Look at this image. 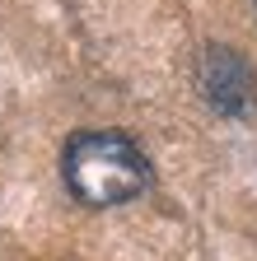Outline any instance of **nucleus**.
Returning a JSON list of instances; mask_svg holds the SVG:
<instances>
[{"mask_svg": "<svg viewBox=\"0 0 257 261\" xmlns=\"http://www.w3.org/2000/svg\"><path fill=\"white\" fill-rule=\"evenodd\" d=\"M252 5H257V0H252Z\"/></svg>", "mask_w": 257, "mask_h": 261, "instance_id": "7ed1b4c3", "label": "nucleus"}, {"mask_svg": "<svg viewBox=\"0 0 257 261\" xmlns=\"http://www.w3.org/2000/svg\"><path fill=\"white\" fill-rule=\"evenodd\" d=\"M197 89L220 117H243L257 103V75H252L248 56L224 42H211L197 56Z\"/></svg>", "mask_w": 257, "mask_h": 261, "instance_id": "f03ea898", "label": "nucleus"}, {"mask_svg": "<svg viewBox=\"0 0 257 261\" xmlns=\"http://www.w3.org/2000/svg\"><path fill=\"white\" fill-rule=\"evenodd\" d=\"M61 177L71 196L89 210L126 205L150 187L154 168L145 149L122 130H75L61 149Z\"/></svg>", "mask_w": 257, "mask_h": 261, "instance_id": "f257e3e1", "label": "nucleus"}]
</instances>
